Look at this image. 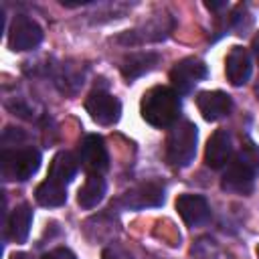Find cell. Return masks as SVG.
I'll use <instances>...</instances> for the list:
<instances>
[{"label":"cell","instance_id":"obj_1","mask_svg":"<svg viewBox=\"0 0 259 259\" xmlns=\"http://www.w3.org/2000/svg\"><path fill=\"white\" fill-rule=\"evenodd\" d=\"M180 109L182 105L178 93L172 87H164V85H156L148 89L140 103L142 117L154 127L174 125L180 117Z\"/></svg>","mask_w":259,"mask_h":259},{"label":"cell","instance_id":"obj_2","mask_svg":"<svg viewBox=\"0 0 259 259\" xmlns=\"http://www.w3.org/2000/svg\"><path fill=\"white\" fill-rule=\"evenodd\" d=\"M198 130L192 121H176L166 138V162L174 168H186L196 156Z\"/></svg>","mask_w":259,"mask_h":259},{"label":"cell","instance_id":"obj_3","mask_svg":"<svg viewBox=\"0 0 259 259\" xmlns=\"http://www.w3.org/2000/svg\"><path fill=\"white\" fill-rule=\"evenodd\" d=\"M0 166L4 180L24 182L36 174L40 168V152L32 146L24 148H4L0 154Z\"/></svg>","mask_w":259,"mask_h":259},{"label":"cell","instance_id":"obj_4","mask_svg":"<svg viewBox=\"0 0 259 259\" xmlns=\"http://www.w3.org/2000/svg\"><path fill=\"white\" fill-rule=\"evenodd\" d=\"M206 75L208 69L204 61H200L198 57H184L172 67L170 81L176 93H190L196 83L206 79Z\"/></svg>","mask_w":259,"mask_h":259},{"label":"cell","instance_id":"obj_5","mask_svg":"<svg viewBox=\"0 0 259 259\" xmlns=\"http://www.w3.org/2000/svg\"><path fill=\"white\" fill-rule=\"evenodd\" d=\"M77 158L89 174H103L109 168V154L99 134H87L79 142Z\"/></svg>","mask_w":259,"mask_h":259},{"label":"cell","instance_id":"obj_6","mask_svg":"<svg viewBox=\"0 0 259 259\" xmlns=\"http://www.w3.org/2000/svg\"><path fill=\"white\" fill-rule=\"evenodd\" d=\"M42 40V28L28 16H16L8 28V47L12 51L36 49Z\"/></svg>","mask_w":259,"mask_h":259},{"label":"cell","instance_id":"obj_7","mask_svg":"<svg viewBox=\"0 0 259 259\" xmlns=\"http://www.w3.org/2000/svg\"><path fill=\"white\" fill-rule=\"evenodd\" d=\"M119 202L125 208L142 210L150 206H162L164 204V186L160 182H142L130 190H125L119 198Z\"/></svg>","mask_w":259,"mask_h":259},{"label":"cell","instance_id":"obj_8","mask_svg":"<svg viewBox=\"0 0 259 259\" xmlns=\"http://www.w3.org/2000/svg\"><path fill=\"white\" fill-rule=\"evenodd\" d=\"M85 109L91 115V119L101 123V125H111L121 115L119 99L113 97L111 93H105V91H93L85 99Z\"/></svg>","mask_w":259,"mask_h":259},{"label":"cell","instance_id":"obj_9","mask_svg":"<svg viewBox=\"0 0 259 259\" xmlns=\"http://www.w3.org/2000/svg\"><path fill=\"white\" fill-rule=\"evenodd\" d=\"M253 180L255 174L237 158H233L221 178V188L233 194H251L253 192Z\"/></svg>","mask_w":259,"mask_h":259},{"label":"cell","instance_id":"obj_10","mask_svg":"<svg viewBox=\"0 0 259 259\" xmlns=\"http://www.w3.org/2000/svg\"><path fill=\"white\" fill-rule=\"evenodd\" d=\"M196 107L206 121H219L233 109V99L225 91H200L196 95Z\"/></svg>","mask_w":259,"mask_h":259},{"label":"cell","instance_id":"obj_11","mask_svg":"<svg viewBox=\"0 0 259 259\" xmlns=\"http://www.w3.org/2000/svg\"><path fill=\"white\" fill-rule=\"evenodd\" d=\"M176 210L188 227H200L210 219V206L200 194H180L176 198Z\"/></svg>","mask_w":259,"mask_h":259},{"label":"cell","instance_id":"obj_12","mask_svg":"<svg viewBox=\"0 0 259 259\" xmlns=\"http://www.w3.org/2000/svg\"><path fill=\"white\" fill-rule=\"evenodd\" d=\"M231 154H233V146H231V136L225 130H217L204 148V164L212 170L225 168L231 162Z\"/></svg>","mask_w":259,"mask_h":259},{"label":"cell","instance_id":"obj_13","mask_svg":"<svg viewBox=\"0 0 259 259\" xmlns=\"http://www.w3.org/2000/svg\"><path fill=\"white\" fill-rule=\"evenodd\" d=\"M251 71H253V65H251L249 51L243 47H233L225 61V73L231 85H237V87L245 85L251 77Z\"/></svg>","mask_w":259,"mask_h":259},{"label":"cell","instance_id":"obj_14","mask_svg":"<svg viewBox=\"0 0 259 259\" xmlns=\"http://www.w3.org/2000/svg\"><path fill=\"white\" fill-rule=\"evenodd\" d=\"M160 63V55L154 53V51H146V53H130L123 57L121 65H119V71L123 75V79L127 81H134L146 73H150L156 65Z\"/></svg>","mask_w":259,"mask_h":259},{"label":"cell","instance_id":"obj_15","mask_svg":"<svg viewBox=\"0 0 259 259\" xmlns=\"http://www.w3.org/2000/svg\"><path fill=\"white\" fill-rule=\"evenodd\" d=\"M30 225H32V208L22 202L16 204L14 210L8 217L6 223V235L14 241V243H26L28 235H30Z\"/></svg>","mask_w":259,"mask_h":259},{"label":"cell","instance_id":"obj_16","mask_svg":"<svg viewBox=\"0 0 259 259\" xmlns=\"http://www.w3.org/2000/svg\"><path fill=\"white\" fill-rule=\"evenodd\" d=\"M172 18L168 16H158L154 20H150L148 24H144V32H138V30H127L125 34H121L117 40L119 42H130V45H138L142 40H164L168 36V32L172 30V24L164 26V22H170Z\"/></svg>","mask_w":259,"mask_h":259},{"label":"cell","instance_id":"obj_17","mask_svg":"<svg viewBox=\"0 0 259 259\" xmlns=\"http://www.w3.org/2000/svg\"><path fill=\"white\" fill-rule=\"evenodd\" d=\"M79 170V158H75L73 152L61 150L55 154L51 166H49V178L61 182V184H69Z\"/></svg>","mask_w":259,"mask_h":259},{"label":"cell","instance_id":"obj_18","mask_svg":"<svg viewBox=\"0 0 259 259\" xmlns=\"http://www.w3.org/2000/svg\"><path fill=\"white\" fill-rule=\"evenodd\" d=\"M105 180L101 174H89L77 192V202L81 208H95L105 196Z\"/></svg>","mask_w":259,"mask_h":259},{"label":"cell","instance_id":"obj_19","mask_svg":"<svg viewBox=\"0 0 259 259\" xmlns=\"http://www.w3.org/2000/svg\"><path fill=\"white\" fill-rule=\"evenodd\" d=\"M34 198L40 206H47V208H53V206H61L67 202V190H65V184L53 180V178H47L42 180L36 190H34Z\"/></svg>","mask_w":259,"mask_h":259},{"label":"cell","instance_id":"obj_20","mask_svg":"<svg viewBox=\"0 0 259 259\" xmlns=\"http://www.w3.org/2000/svg\"><path fill=\"white\" fill-rule=\"evenodd\" d=\"M235 158L241 160L255 176L259 174V148L251 140H245V144L241 146V150H239V154Z\"/></svg>","mask_w":259,"mask_h":259},{"label":"cell","instance_id":"obj_21","mask_svg":"<svg viewBox=\"0 0 259 259\" xmlns=\"http://www.w3.org/2000/svg\"><path fill=\"white\" fill-rule=\"evenodd\" d=\"M40 259H77V255L67 247H57V249L47 251Z\"/></svg>","mask_w":259,"mask_h":259},{"label":"cell","instance_id":"obj_22","mask_svg":"<svg viewBox=\"0 0 259 259\" xmlns=\"http://www.w3.org/2000/svg\"><path fill=\"white\" fill-rule=\"evenodd\" d=\"M101 259H134V257L119 247H105L101 253Z\"/></svg>","mask_w":259,"mask_h":259},{"label":"cell","instance_id":"obj_23","mask_svg":"<svg viewBox=\"0 0 259 259\" xmlns=\"http://www.w3.org/2000/svg\"><path fill=\"white\" fill-rule=\"evenodd\" d=\"M204 4H206L208 10H219V8H225L227 6V2H204Z\"/></svg>","mask_w":259,"mask_h":259},{"label":"cell","instance_id":"obj_24","mask_svg":"<svg viewBox=\"0 0 259 259\" xmlns=\"http://www.w3.org/2000/svg\"><path fill=\"white\" fill-rule=\"evenodd\" d=\"M10 259H32L30 253H24V251H18V253H12Z\"/></svg>","mask_w":259,"mask_h":259},{"label":"cell","instance_id":"obj_25","mask_svg":"<svg viewBox=\"0 0 259 259\" xmlns=\"http://www.w3.org/2000/svg\"><path fill=\"white\" fill-rule=\"evenodd\" d=\"M253 53H255V57H257V61H259V32H257V36L253 38Z\"/></svg>","mask_w":259,"mask_h":259},{"label":"cell","instance_id":"obj_26","mask_svg":"<svg viewBox=\"0 0 259 259\" xmlns=\"http://www.w3.org/2000/svg\"><path fill=\"white\" fill-rule=\"evenodd\" d=\"M257 257H259V247H257Z\"/></svg>","mask_w":259,"mask_h":259}]
</instances>
